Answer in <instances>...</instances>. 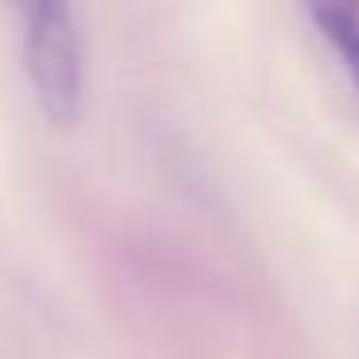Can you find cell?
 <instances>
[{"mask_svg": "<svg viewBox=\"0 0 359 359\" xmlns=\"http://www.w3.org/2000/svg\"><path fill=\"white\" fill-rule=\"evenodd\" d=\"M305 8L359 89V0H305Z\"/></svg>", "mask_w": 359, "mask_h": 359, "instance_id": "7a4b0ae2", "label": "cell"}, {"mask_svg": "<svg viewBox=\"0 0 359 359\" xmlns=\"http://www.w3.org/2000/svg\"><path fill=\"white\" fill-rule=\"evenodd\" d=\"M24 27V66L47 124L74 128L86 109V39L74 0H8Z\"/></svg>", "mask_w": 359, "mask_h": 359, "instance_id": "6da1fadb", "label": "cell"}]
</instances>
